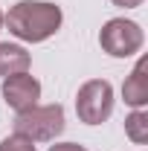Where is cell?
<instances>
[{"instance_id": "cell-1", "label": "cell", "mask_w": 148, "mask_h": 151, "mask_svg": "<svg viewBox=\"0 0 148 151\" xmlns=\"http://www.w3.org/2000/svg\"><path fill=\"white\" fill-rule=\"evenodd\" d=\"M61 9L55 3H35V0H20L18 6L9 9V15H3V23L9 26V32L20 41H47L50 35H55L61 26Z\"/></svg>"}, {"instance_id": "cell-2", "label": "cell", "mask_w": 148, "mask_h": 151, "mask_svg": "<svg viewBox=\"0 0 148 151\" xmlns=\"http://www.w3.org/2000/svg\"><path fill=\"white\" fill-rule=\"evenodd\" d=\"M64 131V108L61 105H44V108H29L18 113L15 119V134L32 139V142H50Z\"/></svg>"}, {"instance_id": "cell-3", "label": "cell", "mask_w": 148, "mask_h": 151, "mask_svg": "<svg viewBox=\"0 0 148 151\" xmlns=\"http://www.w3.org/2000/svg\"><path fill=\"white\" fill-rule=\"evenodd\" d=\"M75 113L87 125H102L113 113V87H111V81H105V78L84 81L78 87V96H75Z\"/></svg>"}, {"instance_id": "cell-4", "label": "cell", "mask_w": 148, "mask_h": 151, "mask_svg": "<svg viewBox=\"0 0 148 151\" xmlns=\"http://www.w3.org/2000/svg\"><path fill=\"white\" fill-rule=\"evenodd\" d=\"M142 29H139V23H134V20H125V18H113L108 20L105 26H102V32H99V44H102V50L113 58H128L134 52H139L142 50Z\"/></svg>"}, {"instance_id": "cell-5", "label": "cell", "mask_w": 148, "mask_h": 151, "mask_svg": "<svg viewBox=\"0 0 148 151\" xmlns=\"http://www.w3.org/2000/svg\"><path fill=\"white\" fill-rule=\"evenodd\" d=\"M3 99H6V105L12 108V111H29V108H35L38 99H41V84H38V78L26 73H18V76H9L6 81H3Z\"/></svg>"}, {"instance_id": "cell-6", "label": "cell", "mask_w": 148, "mask_h": 151, "mask_svg": "<svg viewBox=\"0 0 148 151\" xmlns=\"http://www.w3.org/2000/svg\"><path fill=\"white\" fill-rule=\"evenodd\" d=\"M122 96L131 108H145L148 105V58H139L134 64L131 76L122 84Z\"/></svg>"}, {"instance_id": "cell-7", "label": "cell", "mask_w": 148, "mask_h": 151, "mask_svg": "<svg viewBox=\"0 0 148 151\" xmlns=\"http://www.w3.org/2000/svg\"><path fill=\"white\" fill-rule=\"evenodd\" d=\"M29 70V52L18 44H0V76H18Z\"/></svg>"}, {"instance_id": "cell-8", "label": "cell", "mask_w": 148, "mask_h": 151, "mask_svg": "<svg viewBox=\"0 0 148 151\" xmlns=\"http://www.w3.org/2000/svg\"><path fill=\"white\" fill-rule=\"evenodd\" d=\"M125 134H128L134 142H148V113L142 108H137V111L131 113L128 119H125Z\"/></svg>"}, {"instance_id": "cell-9", "label": "cell", "mask_w": 148, "mask_h": 151, "mask_svg": "<svg viewBox=\"0 0 148 151\" xmlns=\"http://www.w3.org/2000/svg\"><path fill=\"white\" fill-rule=\"evenodd\" d=\"M0 151H35V145H32V139H26L20 134H12L0 142Z\"/></svg>"}, {"instance_id": "cell-10", "label": "cell", "mask_w": 148, "mask_h": 151, "mask_svg": "<svg viewBox=\"0 0 148 151\" xmlns=\"http://www.w3.org/2000/svg\"><path fill=\"white\" fill-rule=\"evenodd\" d=\"M50 151H87V148L75 145V142H55V145H50Z\"/></svg>"}, {"instance_id": "cell-11", "label": "cell", "mask_w": 148, "mask_h": 151, "mask_svg": "<svg viewBox=\"0 0 148 151\" xmlns=\"http://www.w3.org/2000/svg\"><path fill=\"white\" fill-rule=\"evenodd\" d=\"M142 0H113V6H122V9H134V6H139Z\"/></svg>"}, {"instance_id": "cell-12", "label": "cell", "mask_w": 148, "mask_h": 151, "mask_svg": "<svg viewBox=\"0 0 148 151\" xmlns=\"http://www.w3.org/2000/svg\"><path fill=\"white\" fill-rule=\"evenodd\" d=\"M0 29H3V12H0Z\"/></svg>"}]
</instances>
